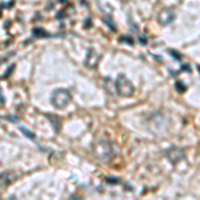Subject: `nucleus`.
Returning a JSON list of instances; mask_svg holds the SVG:
<instances>
[{
	"instance_id": "nucleus-6",
	"label": "nucleus",
	"mask_w": 200,
	"mask_h": 200,
	"mask_svg": "<svg viewBox=\"0 0 200 200\" xmlns=\"http://www.w3.org/2000/svg\"><path fill=\"white\" fill-rule=\"evenodd\" d=\"M16 179V173L12 171H6L1 173V188H4L6 185L11 184L13 180Z\"/></svg>"
},
{
	"instance_id": "nucleus-5",
	"label": "nucleus",
	"mask_w": 200,
	"mask_h": 200,
	"mask_svg": "<svg viewBox=\"0 0 200 200\" xmlns=\"http://www.w3.org/2000/svg\"><path fill=\"white\" fill-rule=\"evenodd\" d=\"M157 20H159V23L162 25L169 24V23H172L175 20V12H173V10H171V8H166V10H163L162 12L159 13Z\"/></svg>"
},
{
	"instance_id": "nucleus-8",
	"label": "nucleus",
	"mask_w": 200,
	"mask_h": 200,
	"mask_svg": "<svg viewBox=\"0 0 200 200\" xmlns=\"http://www.w3.org/2000/svg\"><path fill=\"white\" fill-rule=\"evenodd\" d=\"M48 117H50V119L53 122V125H55V129H59V128H60V120L57 119V117H55V116H51V115H48Z\"/></svg>"
},
{
	"instance_id": "nucleus-10",
	"label": "nucleus",
	"mask_w": 200,
	"mask_h": 200,
	"mask_svg": "<svg viewBox=\"0 0 200 200\" xmlns=\"http://www.w3.org/2000/svg\"><path fill=\"white\" fill-rule=\"evenodd\" d=\"M34 34H35V35H38V36H48L47 32H44L41 28H35V29H34Z\"/></svg>"
},
{
	"instance_id": "nucleus-1",
	"label": "nucleus",
	"mask_w": 200,
	"mask_h": 200,
	"mask_svg": "<svg viewBox=\"0 0 200 200\" xmlns=\"http://www.w3.org/2000/svg\"><path fill=\"white\" fill-rule=\"evenodd\" d=\"M51 103H52V106L55 108H59V110L66 108L71 103V94H69V91L66 90V88L55 90L52 96H51Z\"/></svg>"
},
{
	"instance_id": "nucleus-9",
	"label": "nucleus",
	"mask_w": 200,
	"mask_h": 200,
	"mask_svg": "<svg viewBox=\"0 0 200 200\" xmlns=\"http://www.w3.org/2000/svg\"><path fill=\"white\" fill-rule=\"evenodd\" d=\"M175 87H176V90L180 92V94H183L185 91V85L181 83V81H176V84H175Z\"/></svg>"
},
{
	"instance_id": "nucleus-11",
	"label": "nucleus",
	"mask_w": 200,
	"mask_h": 200,
	"mask_svg": "<svg viewBox=\"0 0 200 200\" xmlns=\"http://www.w3.org/2000/svg\"><path fill=\"white\" fill-rule=\"evenodd\" d=\"M129 38H120V41H127V43H129V44H134V41L132 40H128Z\"/></svg>"
},
{
	"instance_id": "nucleus-12",
	"label": "nucleus",
	"mask_w": 200,
	"mask_h": 200,
	"mask_svg": "<svg viewBox=\"0 0 200 200\" xmlns=\"http://www.w3.org/2000/svg\"><path fill=\"white\" fill-rule=\"evenodd\" d=\"M169 52H171V53H172V55H173V56H175V57H178V59H180V55H179L178 52H173V51H169Z\"/></svg>"
},
{
	"instance_id": "nucleus-3",
	"label": "nucleus",
	"mask_w": 200,
	"mask_h": 200,
	"mask_svg": "<svg viewBox=\"0 0 200 200\" xmlns=\"http://www.w3.org/2000/svg\"><path fill=\"white\" fill-rule=\"evenodd\" d=\"M94 152L95 155L97 156V159L100 160H108L111 159V156H112V148H111V144L107 143V141H97V143H95L94 145Z\"/></svg>"
},
{
	"instance_id": "nucleus-7",
	"label": "nucleus",
	"mask_w": 200,
	"mask_h": 200,
	"mask_svg": "<svg viewBox=\"0 0 200 200\" xmlns=\"http://www.w3.org/2000/svg\"><path fill=\"white\" fill-rule=\"evenodd\" d=\"M20 131H22L23 134H24L25 136H27V138L32 139V140H34V139H35V134H34V132H31V131H29V129H27V128H24V127H22V128H20Z\"/></svg>"
},
{
	"instance_id": "nucleus-2",
	"label": "nucleus",
	"mask_w": 200,
	"mask_h": 200,
	"mask_svg": "<svg viewBox=\"0 0 200 200\" xmlns=\"http://www.w3.org/2000/svg\"><path fill=\"white\" fill-rule=\"evenodd\" d=\"M116 91L120 96H124V97H128V96H132L135 92V88L132 85V83L125 78V76L120 75L116 80Z\"/></svg>"
},
{
	"instance_id": "nucleus-4",
	"label": "nucleus",
	"mask_w": 200,
	"mask_h": 200,
	"mask_svg": "<svg viewBox=\"0 0 200 200\" xmlns=\"http://www.w3.org/2000/svg\"><path fill=\"white\" fill-rule=\"evenodd\" d=\"M166 156L172 164H176L184 157V151L179 147H171L166 151Z\"/></svg>"
}]
</instances>
